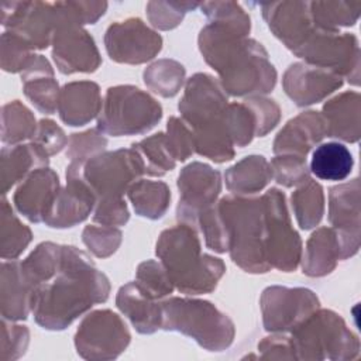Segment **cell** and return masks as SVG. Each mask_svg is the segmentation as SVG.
Listing matches in <instances>:
<instances>
[{
	"label": "cell",
	"instance_id": "cell-28",
	"mask_svg": "<svg viewBox=\"0 0 361 361\" xmlns=\"http://www.w3.org/2000/svg\"><path fill=\"white\" fill-rule=\"evenodd\" d=\"M350 149L340 142H324L316 147L310 159L312 173L322 180H344L353 171Z\"/></svg>",
	"mask_w": 361,
	"mask_h": 361
},
{
	"label": "cell",
	"instance_id": "cell-9",
	"mask_svg": "<svg viewBox=\"0 0 361 361\" xmlns=\"http://www.w3.org/2000/svg\"><path fill=\"white\" fill-rule=\"evenodd\" d=\"M227 97L220 85L206 73L192 76L179 103L183 121L193 131L216 126L223 121Z\"/></svg>",
	"mask_w": 361,
	"mask_h": 361
},
{
	"label": "cell",
	"instance_id": "cell-15",
	"mask_svg": "<svg viewBox=\"0 0 361 361\" xmlns=\"http://www.w3.org/2000/svg\"><path fill=\"white\" fill-rule=\"evenodd\" d=\"M259 6L271 31L293 52L317 28L310 11V1H278Z\"/></svg>",
	"mask_w": 361,
	"mask_h": 361
},
{
	"label": "cell",
	"instance_id": "cell-30",
	"mask_svg": "<svg viewBox=\"0 0 361 361\" xmlns=\"http://www.w3.org/2000/svg\"><path fill=\"white\" fill-rule=\"evenodd\" d=\"M272 178L271 165L261 155L245 157L226 172V185L233 193L250 195L261 190Z\"/></svg>",
	"mask_w": 361,
	"mask_h": 361
},
{
	"label": "cell",
	"instance_id": "cell-8",
	"mask_svg": "<svg viewBox=\"0 0 361 361\" xmlns=\"http://www.w3.org/2000/svg\"><path fill=\"white\" fill-rule=\"evenodd\" d=\"M267 223V259L269 267L290 272L295 271L302 254L298 233L290 224L285 195L278 189H269L262 197Z\"/></svg>",
	"mask_w": 361,
	"mask_h": 361
},
{
	"label": "cell",
	"instance_id": "cell-22",
	"mask_svg": "<svg viewBox=\"0 0 361 361\" xmlns=\"http://www.w3.org/2000/svg\"><path fill=\"white\" fill-rule=\"evenodd\" d=\"M117 306L140 333H154L162 327V303L157 302L137 282L120 288Z\"/></svg>",
	"mask_w": 361,
	"mask_h": 361
},
{
	"label": "cell",
	"instance_id": "cell-11",
	"mask_svg": "<svg viewBox=\"0 0 361 361\" xmlns=\"http://www.w3.org/2000/svg\"><path fill=\"white\" fill-rule=\"evenodd\" d=\"M111 59L126 63H142L154 58L162 47V38L140 18H127L111 24L104 35Z\"/></svg>",
	"mask_w": 361,
	"mask_h": 361
},
{
	"label": "cell",
	"instance_id": "cell-24",
	"mask_svg": "<svg viewBox=\"0 0 361 361\" xmlns=\"http://www.w3.org/2000/svg\"><path fill=\"white\" fill-rule=\"evenodd\" d=\"M35 286L23 272L21 262H3L1 310L11 320L25 319L32 309Z\"/></svg>",
	"mask_w": 361,
	"mask_h": 361
},
{
	"label": "cell",
	"instance_id": "cell-4",
	"mask_svg": "<svg viewBox=\"0 0 361 361\" xmlns=\"http://www.w3.org/2000/svg\"><path fill=\"white\" fill-rule=\"evenodd\" d=\"M233 261L247 272H267V223L262 199L223 197L217 204Z\"/></svg>",
	"mask_w": 361,
	"mask_h": 361
},
{
	"label": "cell",
	"instance_id": "cell-43",
	"mask_svg": "<svg viewBox=\"0 0 361 361\" xmlns=\"http://www.w3.org/2000/svg\"><path fill=\"white\" fill-rule=\"evenodd\" d=\"M165 142L172 158L178 161H185L195 151L193 131L189 130L188 124L178 117L169 118Z\"/></svg>",
	"mask_w": 361,
	"mask_h": 361
},
{
	"label": "cell",
	"instance_id": "cell-47",
	"mask_svg": "<svg viewBox=\"0 0 361 361\" xmlns=\"http://www.w3.org/2000/svg\"><path fill=\"white\" fill-rule=\"evenodd\" d=\"M35 135H37L35 142L48 155L59 152L66 142V137H65L63 131L51 120H41Z\"/></svg>",
	"mask_w": 361,
	"mask_h": 361
},
{
	"label": "cell",
	"instance_id": "cell-18",
	"mask_svg": "<svg viewBox=\"0 0 361 361\" xmlns=\"http://www.w3.org/2000/svg\"><path fill=\"white\" fill-rule=\"evenodd\" d=\"M341 85L340 75L305 63L292 65L283 76L285 92L298 106L317 103Z\"/></svg>",
	"mask_w": 361,
	"mask_h": 361
},
{
	"label": "cell",
	"instance_id": "cell-14",
	"mask_svg": "<svg viewBox=\"0 0 361 361\" xmlns=\"http://www.w3.org/2000/svg\"><path fill=\"white\" fill-rule=\"evenodd\" d=\"M298 350H358V340L331 310L313 312L293 329Z\"/></svg>",
	"mask_w": 361,
	"mask_h": 361
},
{
	"label": "cell",
	"instance_id": "cell-41",
	"mask_svg": "<svg viewBox=\"0 0 361 361\" xmlns=\"http://www.w3.org/2000/svg\"><path fill=\"white\" fill-rule=\"evenodd\" d=\"M137 283L155 299L166 296L173 290V283L165 268L155 261H147L138 267Z\"/></svg>",
	"mask_w": 361,
	"mask_h": 361
},
{
	"label": "cell",
	"instance_id": "cell-32",
	"mask_svg": "<svg viewBox=\"0 0 361 361\" xmlns=\"http://www.w3.org/2000/svg\"><path fill=\"white\" fill-rule=\"evenodd\" d=\"M292 207L300 228L307 230L319 224L324 210L322 186L312 179H306L292 195Z\"/></svg>",
	"mask_w": 361,
	"mask_h": 361
},
{
	"label": "cell",
	"instance_id": "cell-40",
	"mask_svg": "<svg viewBox=\"0 0 361 361\" xmlns=\"http://www.w3.org/2000/svg\"><path fill=\"white\" fill-rule=\"evenodd\" d=\"M271 169L276 182L288 188L303 183L306 179H309L306 157L290 154L275 157L271 162Z\"/></svg>",
	"mask_w": 361,
	"mask_h": 361
},
{
	"label": "cell",
	"instance_id": "cell-16",
	"mask_svg": "<svg viewBox=\"0 0 361 361\" xmlns=\"http://www.w3.org/2000/svg\"><path fill=\"white\" fill-rule=\"evenodd\" d=\"M329 220L336 231L341 259L354 255L360 247V183L355 178L330 189Z\"/></svg>",
	"mask_w": 361,
	"mask_h": 361
},
{
	"label": "cell",
	"instance_id": "cell-37",
	"mask_svg": "<svg viewBox=\"0 0 361 361\" xmlns=\"http://www.w3.org/2000/svg\"><path fill=\"white\" fill-rule=\"evenodd\" d=\"M202 11L207 16L209 23L230 28L244 37L250 32V17L234 1H207L200 4Z\"/></svg>",
	"mask_w": 361,
	"mask_h": 361
},
{
	"label": "cell",
	"instance_id": "cell-44",
	"mask_svg": "<svg viewBox=\"0 0 361 361\" xmlns=\"http://www.w3.org/2000/svg\"><path fill=\"white\" fill-rule=\"evenodd\" d=\"M121 241V233L109 226H87L83 231V243L96 257H109Z\"/></svg>",
	"mask_w": 361,
	"mask_h": 361
},
{
	"label": "cell",
	"instance_id": "cell-23",
	"mask_svg": "<svg viewBox=\"0 0 361 361\" xmlns=\"http://www.w3.org/2000/svg\"><path fill=\"white\" fill-rule=\"evenodd\" d=\"M58 110L66 124H86L102 110L99 86L93 82H72L65 85L58 100Z\"/></svg>",
	"mask_w": 361,
	"mask_h": 361
},
{
	"label": "cell",
	"instance_id": "cell-20",
	"mask_svg": "<svg viewBox=\"0 0 361 361\" xmlns=\"http://www.w3.org/2000/svg\"><path fill=\"white\" fill-rule=\"evenodd\" d=\"M59 193L58 175L49 168H38L17 189L14 203L31 221H45Z\"/></svg>",
	"mask_w": 361,
	"mask_h": 361
},
{
	"label": "cell",
	"instance_id": "cell-2",
	"mask_svg": "<svg viewBox=\"0 0 361 361\" xmlns=\"http://www.w3.org/2000/svg\"><path fill=\"white\" fill-rule=\"evenodd\" d=\"M199 47L230 94H262L274 89L276 72L268 61L267 51L257 41L209 23L200 31Z\"/></svg>",
	"mask_w": 361,
	"mask_h": 361
},
{
	"label": "cell",
	"instance_id": "cell-27",
	"mask_svg": "<svg viewBox=\"0 0 361 361\" xmlns=\"http://www.w3.org/2000/svg\"><path fill=\"white\" fill-rule=\"evenodd\" d=\"M338 258H341V250L336 231L329 227H322L307 241L303 272L310 276L330 274Z\"/></svg>",
	"mask_w": 361,
	"mask_h": 361
},
{
	"label": "cell",
	"instance_id": "cell-1",
	"mask_svg": "<svg viewBox=\"0 0 361 361\" xmlns=\"http://www.w3.org/2000/svg\"><path fill=\"white\" fill-rule=\"evenodd\" d=\"M109 290V279L89 257L76 247L65 245L56 274L35 289V320L44 329H65L93 303L104 302Z\"/></svg>",
	"mask_w": 361,
	"mask_h": 361
},
{
	"label": "cell",
	"instance_id": "cell-36",
	"mask_svg": "<svg viewBox=\"0 0 361 361\" xmlns=\"http://www.w3.org/2000/svg\"><path fill=\"white\" fill-rule=\"evenodd\" d=\"M35 118L18 100L3 107V141L18 142L35 135Z\"/></svg>",
	"mask_w": 361,
	"mask_h": 361
},
{
	"label": "cell",
	"instance_id": "cell-17",
	"mask_svg": "<svg viewBox=\"0 0 361 361\" xmlns=\"http://www.w3.org/2000/svg\"><path fill=\"white\" fill-rule=\"evenodd\" d=\"M52 42L54 61L62 73L93 72L100 65L94 41L80 25H59Z\"/></svg>",
	"mask_w": 361,
	"mask_h": 361
},
{
	"label": "cell",
	"instance_id": "cell-7",
	"mask_svg": "<svg viewBox=\"0 0 361 361\" xmlns=\"http://www.w3.org/2000/svg\"><path fill=\"white\" fill-rule=\"evenodd\" d=\"M142 173L144 164L134 148L94 155L83 166V178L96 202L123 199Z\"/></svg>",
	"mask_w": 361,
	"mask_h": 361
},
{
	"label": "cell",
	"instance_id": "cell-6",
	"mask_svg": "<svg viewBox=\"0 0 361 361\" xmlns=\"http://www.w3.org/2000/svg\"><path fill=\"white\" fill-rule=\"evenodd\" d=\"M161 106L134 86H114L106 93L99 117V130L116 137L141 134L161 118Z\"/></svg>",
	"mask_w": 361,
	"mask_h": 361
},
{
	"label": "cell",
	"instance_id": "cell-21",
	"mask_svg": "<svg viewBox=\"0 0 361 361\" xmlns=\"http://www.w3.org/2000/svg\"><path fill=\"white\" fill-rule=\"evenodd\" d=\"M327 134V124L317 111H306L292 118L276 135L274 152L306 157L310 148Z\"/></svg>",
	"mask_w": 361,
	"mask_h": 361
},
{
	"label": "cell",
	"instance_id": "cell-5",
	"mask_svg": "<svg viewBox=\"0 0 361 361\" xmlns=\"http://www.w3.org/2000/svg\"><path fill=\"white\" fill-rule=\"evenodd\" d=\"M162 327L192 336L209 350L227 347L234 336L231 320L212 303L172 298L162 302Z\"/></svg>",
	"mask_w": 361,
	"mask_h": 361
},
{
	"label": "cell",
	"instance_id": "cell-46",
	"mask_svg": "<svg viewBox=\"0 0 361 361\" xmlns=\"http://www.w3.org/2000/svg\"><path fill=\"white\" fill-rule=\"evenodd\" d=\"M93 220L103 226H123L128 220V210L123 199L96 202Z\"/></svg>",
	"mask_w": 361,
	"mask_h": 361
},
{
	"label": "cell",
	"instance_id": "cell-39",
	"mask_svg": "<svg viewBox=\"0 0 361 361\" xmlns=\"http://www.w3.org/2000/svg\"><path fill=\"white\" fill-rule=\"evenodd\" d=\"M199 6L195 1H149L147 3V16L154 27L171 30L182 21L186 11Z\"/></svg>",
	"mask_w": 361,
	"mask_h": 361
},
{
	"label": "cell",
	"instance_id": "cell-29",
	"mask_svg": "<svg viewBox=\"0 0 361 361\" xmlns=\"http://www.w3.org/2000/svg\"><path fill=\"white\" fill-rule=\"evenodd\" d=\"M48 164V154L37 144L17 145L13 148H3L1 169H3V192L21 180L35 166ZM35 171V169H34Z\"/></svg>",
	"mask_w": 361,
	"mask_h": 361
},
{
	"label": "cell",
	"instance_id": "cell-42",
	"mask_svg": "<svg viewBox=\"0 0 361 361\" xmlns=\"http://www.w3.org/2000/svg\"><path fill=\"white\" fill-rule=\"evenodd\" d=\"M31 45L13 31L3 34V69L17 72L25 69L34 55H31Z\"/></svg>",
	"mask_w": 361,
	"mask_h": 361
},
{
	"label": "cell",
	"instance_id": "cell-26",
	"mask_svg": "<svg viewBox=\"0 0 361 361\" xmlns=\"http://www.w3.org/2000/svg\"><path fill=\"white\" fill-rule=\"evenodd\" d=\"M25 71L24 93L38 110L52 114L58 104V83L54 80L51 65L41 55H34Z\"/></svg>",
	"mask_w": 361,
	"mask_h": 361
},
{
	"label": "cell",
	"instance_id": "cell-31",
	"mask_svg": "<svg viewBox=\"0 0 361 361\" xmlns=\"http://www.w3.org/2000/svg\"><path fill=\"white\" fill-rule=\"evenodd\" d=\"M128 197L140 216L155 220L166 212L171 193L164 182L138 180L128 189Z\"/></svg>",
	"mask_w": 361,
	"mask_h": 361
},
{
	"label": "cell",
	"instance_id": "cell-12",
	"mask_svg": "<svg viewBox=\"0 0 361 361\" xmlns=\"http://www.w3.org/2000/svg\"><path fill=\"white\" fill-rule=\"evenodd\" d=\"M178 188L180 193L178 219L193 227L197 224L199 214L216 203L221 189L220 173L209 165L193 162L182 169Z\"/></svg>",
	"mask_w": 361,
	"mask_h": 361
},
{
	"label": "cell",
	"instance_id": "cell-25",
	"mask_svg": "<svg viewBox=\"0 0 361 361\" xmlns=\"http://www.w3.org/2000/svg\"><path fill=\"white\" fill-rule=\"evenodd\" d=\"M327 137L355 142L360 138V94L344 92L329 100L323 107Z\"/></svg>",
	"mask_w": 361,
	"mask_h": 361
},
{
	"label": "cell",
	"instance_id": "cell-34",
	"mask_svg": "<svg viewBox=\"0 0 361 361\" xmlns=\"http://www.w3.org/2000/svg\"><path fill=\"white\" fill-rule=\"evenodd\" d=\"M183 78V66L171 59H161L148 66V69L144 72V80L147 86L164 97L176 94L182 86Z\"/></svg>",
	"mask_w": 361,
	"mask_h": 361
},
{
	"label": "cell",
	"instance_id": "cell-45",
	"mask_svg": "<svg viewBox=\"0 0 361 361\" xmlns=\"http://www.w3.org/2000/svg\"><path fill=\"white\" fill-rule=\"evenodd\" d=\"M107 144V140L102 137L96 130H89L80 134H72L69 140V148L66 155L73 161L83 164L85 159L93 158V154L100 152Z\"/></svg>",
	"mask_w": 361,
	"mask_h": 361
},
{
	"label": "cell",
	"instance_id": "cell-35",
	"mask_svg": "<svg viewBox=\"0 0 361 361\" xmlns=\"http://www.w3.org/2000/svg\"><path fill=\"white\" fill-rule=\"evenodd\" d=\"M133 148L140 155L144 164V171L148 175L161 176L166 171H171L175 168V159L172 158L166 147L164 133L154 134L152 137H148L134 144Z\"/></svg>",
	"mask_w": 361,
	"mask_h": 361
},
{
	"label": "cell",
	"instance_id": "cell-38",
	"mask_svg": "<svg viewBox=\"0 0 361 361\" xmlns=\"http://www.w3.org/2000/svg\"><path fill=\"white\" fill-rule=\"evenodd\" d=\"M30 230L18 221L13 210L8 207L7 202H3V216H1V257L14 258L17 257L30 243Z\"/></svg>",
	"mask_w": 361,
	"mask_h": 361
},
{
	"label": "cell",
	"instance_id": "cell-10",
	"mask_svg": "<svg viewBox=\"0 0 361 361\" xmlns=\"http://www.w3.org/2000/svg\"><path fill=\"white\" fill-rule=\"evenodd\" d=\"M1 23L32 48H47L56 30L54 3L3 1Z\"/></svg>",
	"mask_w": 361,
	"mask_h": 361
},
{
	"label": "cell",
	"instance_id": "cell-33",
	"mask_svg": "<svg viewBox=\"0 0 361 361\" xmlns=\"http://www.w3.org/2000/svg\"><path fill=\"white\" fill-rule=\"evenodd\" d=\"M310 11L317 27L338 31V27H348L357 23L361 3L347 1H310Z\"/></svg>",
	"mask_w": 361,
	"mask_h": 361
},
{
	"label": "cell",
	"instance_id": "cell-19",
	"mask_svg": "<svg viewBox=\"0 0 361 361\" xmlns=\"http://www.w3.org/2000/svg\"><path fill=\"white\" fill-rule=\"evenodd\" d=\"M130 341V334L123 320L110 310H97L89 314L76 333L78 351L116 350L120 353ZM117 353H114L117 355Z\"/></svg>",
	"mask_w": 361,
	"mask_h": 361
},
{
	"label": "cell",
	"instance_id": "cell-13",
	"mask_svg": "<svg viewBox=\"0 0 361 361\" xmlns=\"http://www.w3.org/2000/svg\"><path fill=\"white\" fill-rule=\"evenodd\" d=\"M261 305L265 329L275 331L295 329L317 309L319 300L309 289L272 286L264 290Z\"/></svg>",
	"mask_w": 361,
	"mask_h": 361
},
{
	"label": "cell",
	"instance_id": "cell-3",
	"mask_svg": "<svg viewBox=\"0 0 361 361\" xmlns=\"http://www.w3.org/2000/svg\"><path fill=\"white\" fill-rule=\"evenodd\" d=\"M157 255L173 286L189 295L212 292L226 271L220 258L202 255L196 231L185 223L162 231Z\"/></svg>",
	"mask_w": 361,
	"mask_h": 361
}]
</instances>
